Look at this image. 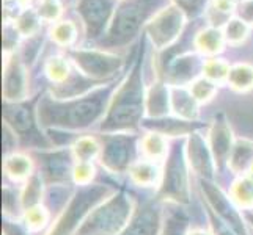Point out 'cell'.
<instances>
[{
	"instance_id": "cell-1",
	"label": "cell",
	"mask_w": 253,
	"mask_h": 235,
	"mask_svg": "<svg viewBox=\"0 0 253 235\" xmlns=\"http://www.w3.org/2000/svg\"><path fill=\"white\" fill-rule=\"evenodd\" d=\"M104 113V94L93 93L90 96L68 98L65 102L46 99L40 103V124L47 127L81 130L90 127Z\"/></svg>"
},
{
	"instance_id": "cell-2",
	"label": "cell",
	"mask_w": 253,
	"mask_h": 235,
	"mask_svg": "<svg viewBox=\"0 0 253 235\" xmlns=\"http://www.w3.org/2000/svg\"><path fill=\"white\" fill-rule=\"evenodd\" d=\"M143 111L145 91L140 72L135 67L112 98L101 129L110 134H125L140 124Z\"/></svg>"
},
{
	"instance_id": "cell-3",
	"label": "cell",
	"mask_w": 253,
	"mask_h": 235,
	"mask_svg": "<svg viewBox=\"0 0 253 235\" xmlns=\"http://www.w3.org/2000/svg\"><path fill=\"white\" fill-rule=\"evenodd\" d=\"M134 204L125 193L112 195L84 220L76 235H120L132 220Z\"/></svg>"
},
{
	"instance_id": "cell-4",
	"label": "cell",
	"mask_w": 253,
	"mask_h": 235,
	"mask_svg": "<svg viewBox=\"0 0 253 235\" xmlns=\"http://www.w3.org/2000/svg\"><path fill=\"white\" fill-rule=\"evenodd\" d=\"M109 196H112V190L106 185L98 184L82 187V190L71 198L68 207L58 216L55 226L47 235H76L93 208L106 201Z\"/></svg>"
},
{
	"instance_id": "cell-5",
	"label": "cell",
	"mask_w": 253,
	"mask_h": 235,
	"mask_svg": "<svg viewBox=\"0 0 253 235\" xmlns=\"http://www.w3.org/2000/svg\"><path fill=\"white\" fill-rule=\"evenodd\" d=\"M159 196L165 201L176 204H187L190 198L187 157L184 149L174 146L167 155V163L162 172L159 185Z\"/></svg>"
},
{
	"instance_id": "cell-6",
	"label": "cell",
	"mask_w": 253,
	"mask_h": 235,
	"mask_svg": "<svg viewBox=\"0 0 253 235\" xmlns=\"http://www.w3.org/2000/svg\"><path fill=\"white\" fill-rule=\"evenodd\" d=\"M71 60L76 67L90 80H109L113 75H117L123 66L121 57L94 49L73 50Z\"/></svg>"
},
{
	"instance_id": "cell-7",
	"label": "cell",
	"mask_w": 253,
	"mask_h": 235,
	"mask_svg": "<svg viewBox=\"0 0 253 235\" xmlns=\"http://www.w3.org/2000/svg\"><path fill=\"white\" fill-rule=\"evenodd\" d=\"M186 24L184 10L178 5H169L146 22L145 29L156 49H165L178 39Z\"/></svg>"
},
{
	"instance_id": "cell-8",
	"label": "cell",
	"mask_w": 253,
	"mask_h": 235,
	"mask_svg": "<svg viewBox=\"0 0 253 235\" xmlns=\"http://www.w3.org/2000/svg\"><path fill=\"white\" fill-rule=\"evenodd\" d=\"M135 140L127 134H109L102 136L101 163L110 172H125L134 165Z\"/></svg>"
},
{
	"instance_id": "cell-9",
	"label": "cell",
	"mask_w": 253,
	"mask_h": 235,
	"mask_svg": "<svg viewBox=\"0 0 253 235\" xmlns=\"http://www.w3.org/2000/svg\"><path fill=\"white\" fill-rule=\"evenodd\" d=\"M200 184H202V191L206 196L209 207L217 213L219 220H222L226 226H230L238 235H249L246 224L242 221V215L238 212V205L233 202V199H230L209 179H200Z\"/></svg>"
},
{
	"instance_id": "cell-10",
	"label": "cell",
	"mask_w": 253,
	"mask_h": 235,
	"mask_svg": "<svg viewBox=\"0 0 253 235\" xmlns=\"http://www.w3.org/2000/svg\"><path fill=\"white\" fill-rule=\"evenodd\" d=\"M143 22V8L140 3L121 5L109 24V38L112 42H126L135 36Z\"/></svg>"
},
{
	"instance_id": "cell-11",
	"label": "cell",
	"mask_w": 253,
	"mask_h": 235,
	"mask_svg": "<svg viewBox=\"0 0 253 235\" xmlns=\"http://www.w3.org/2000/svg\"><path fill=\"white\" fill-rule=\"evenodd\" d=\"M29 93V78L21 58L6 55L3 67V98L6 102H22Z\"/></svg>"
},
{
	"instance_id": "cell-12",
	"label": "cell",
	"mask_w": 253,
	"mask_h": 235,
	"mask_svg": "<svg viewBox=\"0 0 253 235\" xmlns=\"http://www.w3.org/2000/svg\"><path fill=\"white\" fill-rule=\"evenodd\" d=\"M76 8L88 36H98L104 27L110 24L112 0H79Z\"/></svg>"
},
{
	"instance_id": "cell-13",
	"label": "cell",
	"mask_w": 253,
	"mask_h": 235,
	"mask_svg": "<svg viewBox=\"0 0 253 235\" xmlns=\"http://www.w3.org/2000/svg\"><path fill=\"white\" fill-rule=\"evenodd\" d=\"M233 132L226 121L219 116L214 119V123L209 130V149L214 157L215 168L220 169L225 165H228L230 154L233 151Z\"/></svg>"
},
{
	"instance_id": "cell-14",
	"label": "cell",
	"mask_w": 253,
	"mask_h": 235,
	"mask_svg": "<svg viewBox=\"0 0 253 235\" xmlns=\"http://www.w3.org/2000/svg\"><path fill=\"white\" fill-rule=\"evenodd\" d=\"M187 159L192 169H194L202 179L211 180L212 172L215 168L214 157L209 149V144L205 143V140L197 132L190 134L187 141Z\"/></svg>"
},
{
	"instance_id": "cell-15",
	"label": "cell",
	"mask_w": 253,
	"mask_h": 235,
	"mask_svg": "<svg viewBox=\"0 0 253 235\" xmlns=\"http://www.w3.org/2000/svg\"><path fill=\"white\" fill-rule=\"evenodd\" d=\"M3 121L16 135L27 140L29 135H33L35 132V118L32 115V108L24 105L22 102L10 103L6 102L3 108Z\"/></svg>"
},
{
	"instance_id": "cell-16",
	"label": "cell",
	"mask_w": 253,
	"mask_h": 235,
	"mask_svg": "<svg viewBox=\"0 0 253 235\" xmlns=\"http://www.w3.org/2000/svg\"><path fill=\"white\" fill-rule=\"evenodd\" d=\"M161 226L162 220L159 210L151 205H146L132 216L127 228L120 235H159Z\"/></svg>"
},
{
	"instance_id": "cell-17",
	"label": "cell",
	"mask_w": 253,
	"mask_h": 235,
	"mask_svg": "<svg viewBox=\"0 0 253 235\" xmlns=\"http://www.w3.org/2000/svg\"><path fill=\"white\" fill-rule=\"evenodd\" d=\"M198 101L190 90L173 85L170 88V110L182 121H194L198 116Z\"/></svg>"
},
{
	"instance_id": "cell-18",
	"label": "cell",
	"mask_w": 253,
	"mask_h": 235,
	"mask_svg": "<svg viewBox=\"0 0 253 235\" xmlns=\"http://www.w3.org/2000/svg\"><path fill=\"white\" fill-rule=\"evenodd\" d=\"M170 110V88L164 83H153L145 93V111L150 118L161 119Z\"/></svg>"
},
{
	"instance_id": "cell-19",
	"label": "cell",
	"mask_w": 253,
	"mask_h": 235,
	"mask_svg": "<svg viewBox=\"0 0 253 235\" xmlns=\"http://www.w3.org/2000/svg\"><path fill=\"white\" fill-rule=\"evenodd\" d=\"M129 176L132 179L134 184L140 187H146V188L161 185V180H162V172H161V168L158 167V163L148 159L134 162L132 167L129 168Z\"/></svg>"
},
{
	"instance_id": "cell-20",
	"label": "cell",
	"mask_w": 253,
	"mask_h": 235,
	"mask_svg": "<svg viewBox=\"0 0 253 235\" xmlns=\"http://www.w3.org/2000/svg\"><path fill=\"white\" fill-rule=\"evenodd\" d=\"M42 174L47 182H58L65 180L68 174H73L74 165L71 163V155L68 152H55L46 157Z\"/></svg>"
},
{
	"instance_id": "cell-21",
	"label": "cell",
	"mask_w": 253,
	"mask_h": 235,
	"mask_svg": "<svg viewBox=\"0 0 253 235\" xmlns=\"http://www.w3.org/2000/svg\"><path fill=\"white\" fill-rule=\"evenodd\" d=\"M253 165V141L241 138L234 141L228 159V168L234 174H247Z\"/></svg>"
},
{
	"instance_id": "cell-22",
	"label": "cell",
	"mask_w": 253,
	"mask_h": 235,
	"mask_svg": "<svg viewBox=\"0 0 253 235\" xmlns=\"http://www.w3.org/2000/svg\"><path fill=\"white\" fill-rule=\"evenodd\" d=\"M3 172L13 182H25L33 174V163L24 154H6L3 160Z\"/></svg>"
},
{
	"instance_id": "cell-23",
	"label": "cell",
	"mask_w": 253,
	"mask_h": 235,
	"mask_svg": "<svg viewBox=\"0 0 253 235\" xmlns=\"http://www.w3.org/2000/svg\"><path fill=\"white\" fill-rule=\"evenodd\" d=\"M225 34L217 27H206L195 36V47L205 55H217L223 50Z\"/></svg>"
},
{
	"instance_id": "cell-24",
	"label": "cell",
	"mask_w": 253,
	"mask_h": 235,
	"mask_svg": "<svg viewBox=\"0 0 253 235\" xmlns=\"http://www.w3.org/2000/svg\"><path fill=\"white\" fill-rule=\"evenodd\" d=\"M140 152H143L145 159L158 162L164 160L169 155V143L167 136L158 132L146 134L140 140Z\"/></svg>"
},
{
	"instance_id": "cell-25",
	"label": "cell",
	"mask_w": 253,
	"mask_h": 235,
	"mask_svg": "<svg viewBox=\"0 0 253 235\" xmlns=\"http://www.w3.org/2000/svg\"><path fill=\"white\" fill-rule=\"evenodd\" d=\"M231 199L239 208L252 210L253 208V179L249 174L241 176L231 187Z\"/></svg>"
},
{
	"instance_id": "cell-26",
	"label": "cell",
	"mask_w": 253,
	"mask_h": 235,
	"mask_svg": "<svg viewBox=\"0 0 253 235\" xmlns=\"http://www.w3.org/2000/svg\"><path fill=\"white\" fill-rule=\"evenodd\" d=\"M71 152L76 162H93L94 159H99L102 152V144L93 136H82L76 140L71 146Z\"/></svg>"
},
{
	"instance_id": "cell-27",
	"label": "cell",
	"mask_w": 253,
	"mask_h": 235,
	"mask_svg": "<svg viewBox=\"0 0 253 235\" xmlns=\"http://www.w3.org/2000/svg\"><path fill=\"white\" fill-rule=\"evenodd\" d=\"M228 85L238 93H246L253 88V66L249 63H238L231 67Z\"/></svg>"
},
{
	"instance_id": "cell-28",
	"label": "cell",
	"mask_w": 253,
	"mask_h": 235,
	"mask_svg": "<svg viewBox=\"0 0 253 235\" xmlns=\"http://www.w3.org/2000/svg\"><path fill=\"white\" fill-rule=\"evenodd\" d=\"M41 196H42V179L41 174L33 172L32 176L25 180L24 188L21 191V202L22 208L27 210V208L41 204Z\"/></svg>"
},
{
	"instance_id": "cell-29",
	"label": "cell",
	"mask_w": 253,
	"mask_h": 235,
	"mask_svg": "<svg viewBox=\"0 0 253 235\" xmlns=\"http://www.w3.org/2000/svg\"><path fill=\"white\" fill-rule=\"evenodd\" d=\"M49 36L57 46L69 47L74 44L77 38V27L71 21H60L52 25V29L49 30Z\"/></svg>"
},
{
	"instance_id": "cell-30",
	"label": "cell",
	"mask_w": 253,
	"mask_h": 235,
	"mask_svg": "<svg viewBox=\"0 0 253 235\" xmlns=\"http://www.w3.org/2000/svg\"><path fill=\"white\" fill-rule=\"evenodd\" d=\"M153 132L162 134L164 136H179V135H190L195 132V126L192 124V121H156L153 124Z\"/></svg>"
},
{
	"instance_id": "cell-31",
	"label": "cell",
	"mask_w": 253,
	"mask_h": 235,
	"mask_svg": "<svg viewBox=\"0 0 253 235\" xmlns=\"http://www.w3.org/2000/svg\"><path fill=\"white\" fill-rule=\"evenodd\" d=\"M44 71H46V75L49 80L52 83H58V85L65 83L69 78V75H71V67H69L68 60L63 57H57V55L50 57L47 60Z\"/></svg>"
},
{
	"instance_id": "cell-32",
	"label": "cell",
	"mask_w": 253,
	"mask_h": 235,
	"mask_svg": "<svg viewBox=\"0 0 253 235\" xmlns=\"http://www.w3.org/2000/svg\"><path fill=\"white\" fill-rule=\"evenodd\" d=\"M202 71H203V77L209 78L211 82L223 83V82H228V75H230L231 67L228 63L223 62L220 58H211L203 63Z\"/></svg>"
},
{
	"instance_id": "cell-33",
	"label": "cell",
	"mask_w": 253,
	"mask_h": 235,
	"mask_svg": "<svg viewBox=\"0 0 253 235\" xmlns=\"http://www.w3.org/2000/svg\"><path fill=\"white\" fill-rule=\"evenodd\" d=\"M40 22H41V17L38 11H33L30 8H27V10H24L17 16L14 27L19 32L21 36H33L40 29Z\"/></svg>"
},
{
	"instance_id": "cell-34",
	"label": "cell",
	"mask_w": 253,
	"mask_h": 235,
	"mask_svg": "<svg viewBox=\"0 0 253 235\" xmlns=\"http://www.w3.org/2000/svg\"><path fill=\"white\" fill-rule=\"evenodd\" d=\"M225 41L231 46H239L249 36V25L239 17H233V19L226 21L225 25Z\"/></svg>"
},
{
	"instance_id": "cell-35",
	"label": "cell",
	"mask_w": 253,
	"mask_h": 235,
	"mask_svg": "<svg viewBox=\"0 0 253 235\" xmlns=\"http://www.w3.org/2000/svg\"><path fill=\"white\" fill-rule=\"evenodd\" d=\"M49 221V212L46 207H42L41 204L38 205H33L27 210H24V223H25V228L29 231H41Z\"/></svg>"
},
{
	"instance_id": "cell-36",
	"label": "cell",
	"mask_w": 253,
	"mask_h": 235,
	"mask_svg": "<svg viewBox=\"0 0 253 235\" xmlns=\"http://www.w3.org/2000/svg\"><path fill=\"white\" fill-rule=\"evenodd\" d=\"M197 57L195 55H187L178 58V62L171 67V78L174 83H179L182 80H189L190 77L195 75L197 69Z\"/></svg>"
},
{
	"instance_id": "cell-37",
	"label": "cell",
	"mask_w": 253,
	"mask_h": 235,
	"mask_svg": "<svg viewBox=\"0 0 253 235\" xmlns=\"http://www.w3.org/2000/svg\"><path fill=\"white\" fill-rule=\"evenodd\" d=\"M189 90H190L192 96L198 101V103H206L217 94V83L211 82L206 77H202V78H197V80L192 82Z\"/></svg>"
},
{
	"instance_id": "cell-38",
	"label": "cell",
	"mask_w": 253,
	"mask_h": 235,
	"mask_svg": "<svg viewBox=\"0 0 253 235\" xmlns=\"http://www.w3.org/2000/svg\"><path fill=\"white\" fill-rule=\"evenodd\" d=\"M162 235H187V218L182 212L170 213L164 223Z\"/></svg>"
},
{
	"instance_id": "cell-39",
	"label": "cell",
	"mask_w": 253,
	"mask_h": 235,
	"mask_svg": "<svg viewBox=\"0 0 253 235\" xmlns=\"http://www.w3.org/2000/svg\"><path fill=\"white\" fill-rule=\"evenodd\" d=\"M96 169L91 162H76L73 168V180L81 187H88L94 179Z\"/></svg>"
},
{
	"instance_id": "cell-40",
	"label": "cell",
	"mask_w": 253,
	"mask_h": 235,
	"mask_svg": "<svg viewBox=\"0 0 253 235\" xmlns=\"http://www.w3.org/2000/svg\"><path fill=\"white\" fill-rule=\"evenodd\" d=\"M37 11L41 17V21L55 22L62 16V3H60V0H41Z\"/></svg>"
},
{
	"instance_id": "cell-41",
	"label": "cell",
	"mask_w": 253,
	"mask_h": 235,
	"mask_svg": "<svg viewBox=\"0 0 253 235\" xmlns=\"http://www.w3.org/2000/svg\"><path fill=\"white\" fill-rule=\"evenodd\" d=\"M238 2L236 0H212L211 2V11L219 13L223 17H226L228 14H231L234 10H236Z\"/></svg>"
},
{
	"instance_id": "cell-42",
	"label": "cell",
	"mask_w": 253,
	"mask_h": 235,
	"mask_svg": "<svg viewBox=\"0 0 253 235\" xmlns=\"http://www.w3.org/2000/svg\"><path fill=\"white\" fill-rule=\"evenodd\" d=\"M238 14H239V19H242L247 25H253V0L241 2L238 8Z\"/></svg>"
},
{
	"instance_id": "cell-43",
	"label": "cell",
	"mask_w": 253,
	"mask_h": 235,
	"mask_svg": "<svg viewBox=\"0 0 253 235\" xmlns=\"http://www.w3.org/2000/svg\"><path fill=\"white\" fill-rule=\"evenodd\" d=\"M211 221H212V228H214L215 235H238L230 226H226L222 220H217L212 215H211Z\"/></svg>"
},
{
	"instance_id": "cell-44",
	"label": "cell",
	"mask_w": 253,
	"mask_h": 235,
	"mask_svg": "<svg viewBox=\"0 0 253 235\" xmlns=\"http://www.w3.org/2000/svg\"><path fill=\"white\" fill-rule=\"evenodd\" d=\"M2 229H3V235H27V232L22 228H19V226L11 221H5Z\"/></svg>"
},
{
	"instance_id": "cell-45",
	"label": "cell",
	"mask_w": 253,
	"mask_h": 235,
	"mask_svg": "<svg viewBox=\"0 0 253 235\" xmlns=\"http://www.w3.org/2000/svg\"><path fill=\"white\" fill-rule=\"evenodd\" d=\"M181 10H197L200 0H174Z\"/></svg>"
},
{
	"instance_id": "cell-46",
	"label": "cell",
	"mask_w": 253,
	"mask_h": 235,
	"mask_svg": "<svg viewBox=\"0 0 253 235\" xmlns=\"http://www.w3.org/2000/svg\"><path fill=\"white\" fill-rule=\"evenodd\" d=\"M187 235H214V234L208 232L205 229H192V231H187Z\"/></svg>"
},
{
	"instance_id": "cell-47",
	"label": "cell",
	"mask_w": 253,
	"mask_h": 235,
	"mask_svg": "<svg viewBox=\"0 0 253 235\" xmlns=\"http://www.w3.org/2000/svg\"><path fill=\"white\" fill-rule=\"evenodd\" d=\"M11 2H13V3H16L17 6L24 8V10H27V6L30 5L32 0H11Z\"/></svg>"
},
{
	"instance_id": "cell-48",
	"label": "cell",
	"mask_w": 253,
	"mask_h": 235,
	"mask_svg": "<svg viewBox=\"0 0 253 235\" xmlns=\"http://www.w3.org/2000/svg\"><path fill=\"white\" fill-rule=\"evenodd\" d=\"M246 216H247V220H249V221H250V223L253 224V213H247Z\"/></svg>"
},
{
	"instance_id": "cell-49",
	"label": "cell",
	"mask_w": 253,
	"mask_h": 235,
	"mask_svg": "<svg viewBox=\"0 0 253 235\" xmlns=\"http://www.w3.org/2000/svg\"><path fill=\"white\" fill-rule=\"evenodd\" d=\"M247 174H249V176H250V177L253 179V165H252V167H250V169H249V172H247Z\"/></svg>"
},
{
	"instance_id": "cell-50",
	"label": "cell",
	"mask_w": 253,
	"mask_h": 235,
	"mask_svg": "<svg viewBox=\"0 0 253 235\" xmlns=\"http://www.w3.org/2000/svg\"><path fill=\"white\" fill-rule=\"evenodd\" d=\"M242 2H246V0H242Z\"/></svg>"
}]
</instances>
